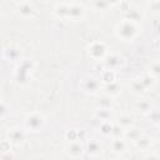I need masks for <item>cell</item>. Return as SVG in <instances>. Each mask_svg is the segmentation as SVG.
Masks as SVG:
<instances>
[{
  "label": "cell",
  "instance_id": "3957f363",
  "mask_svg": "<svg viewBox=\"0 0 160 160\" xmlns=\"http://www.w3.org/2000/svg\"><path fill=\"white\" fill-rule=\"evenodd\" d=\"M98 151V145L94 143H90L89 144V153H96Z\"/></svg>",
  "mask_w": 160,
  "mask_h": 160
},
{
  "label": "cell",
  "instance_id": "7a4b0ae2",
  "mask_svg": "<svg viewBox=\"0 0 160 160\" xmlns=\"http://www.w3.org/2000/svg\"><path fill=\"white\" fill-rule=\"evenodd\" d=\"M68 153H69V155H71V156H80V155H82V153H83L82 145L76 144V143H75V144H71V145L69 146Z\"/></svg>",
  "mask_w": 160,
  "mask_h": 160
},
{
  "label": "cell",
  "instance_id": "6da1fadb",
  "mask_svg": "<svg viewBox=\"0 0 160 160\" xmlns=\"http://www.w3.org/2000/svg\"><path fill=\"white\" fill-rule=\"evenodd\" d=\"M42 123H43V120H42L40 116H36V118L31 116V118H29L28 120H26V126H28L29 129H31V130H38L40 126H42Z\"/></svg>",
  "mask_w": 160,
  "mask_h": 160
}]
</instances>
